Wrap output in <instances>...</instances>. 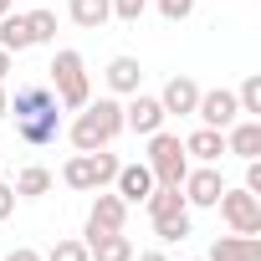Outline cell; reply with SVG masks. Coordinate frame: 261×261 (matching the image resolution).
<instances>
[{"label": "cell", "instance_id": "6da1fadb", "mask_svg": "<svg viewBox=\"0 0 261 261\" xmlns=\"http://www.w3.org/2000/svg\"><path fill=\"white\" fill-rule=\"evenodd\" d=\"M6 113H16V134L31 149H41V144H51L62 134V113H57V92L51 87H21Z\"/></svg>", "mask_w": 261, "mask_h": 261}, {"label": "cell", "instance_id": "7a4b0ae2", "mask_svg": "<svg viewBox=\"0 0 261 261\" xmlns=\"http://www.w3.org/2000/svg\"><path fill=\"white\" fill-rule=\"evenodd\" d=\"M118 134H123V108H118L113 97H97V102H87V108L77 113V123H72V144H77V154L108 149Z\"/></svg>", "mask_w": 261, "mask_h": 261}, {"label": "cell", "instance_id": "3957f363", "mask_svg": "<svg viewBox=\"0 0 261 261\" xmlns=\"http://www.w3.org/2000/svg\"><path fill=\"white\" fill-rule=\"evenodd\" d=\"M46 72H51V92H57L62 108H87L92 102V82H87V67H82L77 51H57Z\"/></svg>", "mask_w": 261, "mask_h": 261}, {"label": "cell", "instance_id": "277c9868", "mask_svg": "<svg viewBox=\"0 0 261 261\" xmlns=\"http://www.w3.org/2000/svg\"><path fill=\"white\" fill-rule=\"evenodd\" d=\"M149 174L154 185H185L190 174V154H185V139L179 134H149Z\"/></svg>", "mask_w": 261, "mask_h": 261}, {"label": "cell", "instance_id": "5b68a950", "mask_svg": "<svg viewBox=\"0 0 261 261\" xmlns=\"http://www.w3.org/2000/svg\"><path fill=\"white\" fill-rule=\"evenodd\" d=\"M113 174H118V159L108 154V149H92V154H77V159H67V169H62V179L72 185V190H102V185H113Z\"/></svg>", "mask_w": 261, "mask_h": 261}, {"label": "cell", "instance_id": "8992f818", "mask_svg": "<svg viewBox=\"0 0 261 261\" xmlns=\"http://www.w3.org/2000/svg\"><path fill=\"white\" fill-rule=\"evenodd\" d=\"M220 215H225V225L236 230V236H261V195H251V190H220Z\"/></svg>", "mask_w": 261, "mask_h": 261}, {"label": "cell", "instance_id": "52a82bcc", "mask_svg": "<svg viewBox=\"0 0 261 261\" xmlns=\"http://www.w3.org/2000/svg\"><path fill=\"white\" fill-rule=\"evenodd\" d=\"M195 113H200V123H205V128H220V134H225V128L241 118V102H236V92L215 87V92H200Z\"/></svg>", "mask_w": 261, "mask_h": 261}, {"label": "cell", "instance_id": "ba28073f", "mask_svg": "<svg viewBox=\"0 0 261 261\" xmlns=\"http://www.w3.org/2000/svg\"><path fill=\"white\" fill-rule=\"evenodd\" d=\"M185 205H200V210H210L215 200H220V190H225V179H220V169L215 164H200V169H190L185 174Z\"/></svg>", "mask_w": 261, "mask_h": 261}, {"label": "cell", "instance_id": "9c48e42d", "mask_svg": "<svg viewBox=\"0 0 261 261\" xmlns=\"http://www.w3.org/2000/svg\"><path fill=\"white\" fill-rule=\"evenodd\" d=\"M97 200H92V215H87V236H108V230H123V220H128V205H123V195H102V190H92Z\"/></svg>", "mask_w": 261, "mask_h": 261}, {"label": "cell", "instance_id": "30bf717a", "mask_svg": "<svg viewBox=\"0 0 261 261\" xmlns=\"http://www.w3.org/2000/svg\"><path fill=\"white\" fill-rule=\"evenodd\" d=\"M164 108H159V97H144V92H134V102L123 108V128H134V134H159L164 128Z\"/></svg>", "mask_w": 261, "mask_h": 261}, {"label": "cell", "instance_id": "8fae6325", "mask_svg": "<svg viewBox=\"0 0 261 261\" xmlns=\"http://www.w3.org/2000/svg\"><path fill=\"white\" fill-rule=\"evenodd\" d=\"M113 185H118L123 205H139V200H149V190H154V174H149V164H118Z\"/></svg>", "mask_w": 261, "mask_h": 261}, {"label": "cell", "instance_id": "7c38bea8", "mask_svg": "<svg viewBox=\"0 0 261 261\" xmlns=\"http://www.w3.org/2000/svg\"><path fill=\"white\" fill-rule=\"evenodd\" d=\"M205 261H261V241L256 236H220L215 246H210V256Z\"/></svg>", "mask_w": 261, "mask_h": 261}, {"label": "cell", "instance_id": "4fadbf2b", "mask_svg": "<svg viewBox=\"0 0 261 261\" xmlns=\"http://www.w3.org/2000/svg\"><path fill=\"white\" fill-rule=\"evenodd\" d=\"M225 154H236V159H256V154H261V123H256V118L225 128Z\"/></svg>", "mask_w": 261, "mask_h": 261}, {"label": "cell", "instance_id": "5bb4252c", "mask_svg": "<svg viewBox=\"0 0 261 261\" xmlns=\"http://www.w3.org/2000/svg\"><path fill=\"white\" fill-rule=\"evenodd\" d=\"M87 261H134V241H128L123 230L87 236Z\"/></svg>", "mask_w": 261, "mask_h": 261}, {"label": "cell", "instance_id": "9a60e30c", "mask_svg": "<svg viewBox=\"0 0 261 261\" xmlns=\"http://www.w3.org/2000/svg\"><path fill=\"white\" fill-rule=\"evenodd\" d=\"M195 102H200V87L190 77H169L164 92H159V108L164 113H195Z\"/></svg>", "mask_w": 261, "mask_h": 261}, {"label": "cell", "instance_id": "2e32d148", "mask_svg": "<svg viewBox=\"0 0 261 261\" xmlns=\"http://www.w3.org/2000/svg\"><path fill=\"white\" fill-rule=\"evenodd\" d=\"M185 154L200 159V164H215L225 154V134H220V128H195V134L185 139Z\"/></svg>", "mask_w": 261, "mask_h": 261}, {"label": "cell", "instance_id": "e0dca14e", "mask_svg": "<svg viewBox=\"0 0 261 261\" xmlns=\"http://www.w3.org/2000/svg\"><path fill=\"white\" fill-rule=\"evenodd\" d=\"M139 82H144L139 57H113V62H108V87H113V92H128V97H134Z\"/></svg>", "mask_w": 261, "mask_h": 261}, {"label": "cell", "instance_id": "ac0fdd59", "mask_svg": "<svg viewBox=\"0 0 261 261\" xmlns=\"http://www.w3.org/2000/svg\"><path fill=\"white\" fill-rule=\"evenodd\" d=\"M144 205H149V220H164V215H179V210H190V205H185V190H179V185H154Z\"/></svg>", "mask_w": 261, "mask_h": 261}, {"label": "cell", "instance_id": "d6986e66", "mask_svg": "<svg viewBox=\"0 0 261 261\" xmlns=\"http://www.w3.org/2000/svg\"><path fill=\"white\" fill-rule=\"evenodd\" d=\"M26 46H36L31 41V26H26V16H16V11H6L0 16V51H26Z\"/></svg>", "mask_w": 261, "mask_h": 261}, {"label": "cell", "instance_id": "ffe728a7", "mask_svg": "<svg viewBox=\"0 0 261 261\" xmlns=\"http://www.w3.org/2000/svg\"><path fill=\"white\" fill-rule=\"evenodd\" d=\"M72 21L82 26V31H102L108 26V16H113V6H108V0H72Z\"/></svg>", "mask_w": 261, "mask_h": 261}, {"label": "cell", "instance_id": "44dd1931", "mask_svg": "<svg viewBox=\"0 0 261 261\" xmlns=\"http://www.w3.org/2000/svg\"><path fill=\"white\" fill-rule=\"evenodd\" d=\"M46 190H51V169L31 164V169L16 174V195H31V200H36V195H46Z\"/></svg>", "mask_w": 261, "mask_h": 261}, {"label": "cell", "instance_id": "7402d4cb", "mask_svg": "<svg viewBox=\"0 0 261 261\" xmlns=\"http://www.w3.org/2000/svg\"><path fill=\"white\" fill-rule=\"evenodd\" d=\"M26 26H31V41H36V46L57 41V16H51V11H31V16H26Z\"/></svg>", "mask_w": 261, "mask_h": 261}, {"label": "cell", "instance_id": "603a6c76", "mask_svg": "<svg viewBox=\"0 0 261 261\" xmlns=\"http://www.w3.org/2000/svg\"><path fill=\"white\" fill-rule=\"evenodd\" d=\"M154 236H159V241H185V236H190V210H179V215H164V220H154Z\"/></svg>", "mask_w": 261, "mask_h": 261}, {"label": "cell", "instance_id": "cb8c5ba5", "mask_svg": "<svg viewBox=\"0 0 261 261\" xmlns=\"http://www.w3.org/2000/svg\"><path fill=\"white\" fill-rule=\"evenodd\" d=\"M236 102H241V113L261 118V77H246V82H241V92H236Z\"/></svg>", "mask_w": 261, "mask_h": 261}, {"label": "cell", "instance_id": "d4e9b609", "mask_svg": "<svg viewBox=\"0 0 261 261\" xmlns=\"http://www.w3.org/2000/svg\"><path fill=\"white\" fill-rule=\"evenodd\" d=\"M46 261H87V241H57L46 251Z\"/></svg>", "mask_w": 261, "mask_h": 261}, {"label": "cell", "instance_id": "484cf974", "mask_svg": "<svg viewBox=\"0 0 261 261\" xmlns=\"http://www.w3.org/2000/svg\"><path fill=\"white\" fill-rule=\"evenodd\" d=\"M108 6H113V16H118V21H128V26H134V21H144L149 0H108Z\"/></svg>", "mask_w": 261, "mask_h": 261}, {"label": "cell", "instance_id": "4316f807", "mask_svg": "<svg viewBox=\"0 0 261 261\" xmlns=\"http://www.w3.org/2000/svg\"><path fill=\"white\" fill-rule=\"evenodd\" d=\"M159 11H164V21H190L195 0H159Z\"/></svg>", "mask_w": 261, "mask_h": 261}, {"label": "cell", "instance_id": "83f0119b", "mask_svg": "<svg viewBox=\"0 0 261 261\" xmlns=\"http://www.w3.org/2000/svg\"><path fill=\"white\" fill-rule=\"evenodd\" d=\"M16 210V185H0V220H11Z\"/></svg>", "mask_w": 261, "mask_h": 261}, {"label": "cell", "instance_id": "f1b7e54d", "mask_svg": "<svg viewBox=\"0 0 261 261\" xmlns=\"http://www.w3.org/2000/svg\"><path fill=\"white\" fill-rule=\"evenodd\" d=\"M246 190L261 195V164H256V159H246Z\"/></svg>", "mask_w": 261, "mask_h": 261}, {"label": "cell", "instance_id": "f546056e", "mask_svg": "<svg viewBox=\"0 0 261 261\" xmlns=\"http://www.w3.org/2000/svg\"><path fill=\"white\" fill-rule=\"evenodd\" d=\"M6 261H46V256H41V251H31V246H16Z\"/></svg>", "mask_w": 261, "mask_h": 261}, {"label": "cell", "instance_id": "4dcf8cb0", "mask_svg": "<svg viewBox=\"0 0 261 261\" xmlns=\"http://www.w3.org/2000/svg\"><path fill=\"white\" fill-rule=\"evenodd\" d=\"M6 108H11V92H6V87H0V123H6Z\"/></svg>", "mask_w": 261, "mask_h": 261}, {"label": "cell", "instance_id": "1f68e13d", "mask_svg": "<svg viewBox=\"0 0 261 261\" xmlns=\"http://www.w3.org/2000/svg\"><path fill=\"white\" fill-rule=\"evenodd\" d=\"M11 72V51H0V77H6Z\"/></svg>", "mask_w": 261, "mask_h": 261}, {"label": "cell", "instance_id": "d6a6232c", "mask_svg": "<svg viewBox=\"0 0 261 261\" xmlns=\"http://www.w3.org/2000/svg\"><path fill=\"white\" fill-rule=\"evenodd\" d=\"M139 261H164V251H144V256H139Z\"/></svg>", "mask_w": 261, "mask_h": 261}, {"label": "cell", "instance_id": "836d02e7", "mask_svg": "<svg viewBox=\"0 0 261 261\" xmlns=\"http://www.w3.org/2000/svg\"><path fill=\"white\" fill-rule=\"evenodd\" d=\"M6 11H11V0H0V16H6Z\"/></svg>", "mask_w": 261, "mask_h": 261}]
</instances>
